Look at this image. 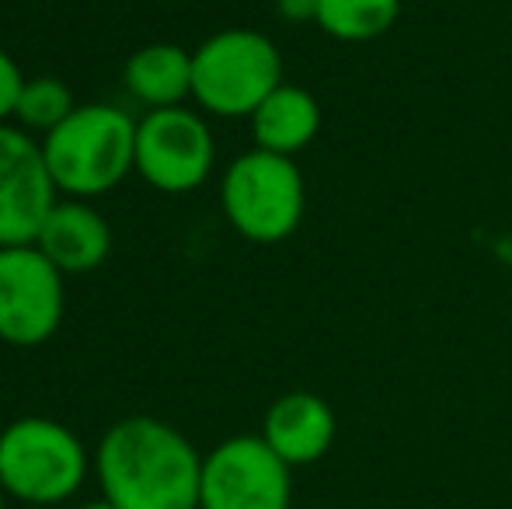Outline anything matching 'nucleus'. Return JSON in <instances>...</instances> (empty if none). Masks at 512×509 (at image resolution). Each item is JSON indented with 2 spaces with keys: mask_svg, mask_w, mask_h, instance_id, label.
Listing matches in <instances>:
<instances>
[{
  "mask_svg": "<svg viewBox=\"0 0 512 509\" xmlns=\"http://www.w3.org/2000/svg\"><path fill=\"white\" fill-rule=\"evenodd\" d=\"M95 475L115 509H199L203 457L168 422L129 415L105 429Z\"/></svg>",
  "mask_w": 512,
  "mask_h": 509,
  "instance_id": "obj_1",
  "label": "nucleus"
},
{
  "mask_svg": "<svg viewBox=\"0 0 512 509\" xmlns=\"http://www.w3.org/2000/svg\"><path fill=\"white\" fill-rule=\"evenodd\" d=\"M49 175L63 199H98L136 171V123L115 105H77L67 123L42 136Z\"/></svg>",
  "mask_w": 512,
  "mask_h": 509,
  "instance_id": "obj_2",
  "label": "nucleus"
},
{
  "mask_svg": "<svg viewBox=\"0 0 512 509\" xmlns=\"http://www.w3.org/2000/svg\"><path fill=\"white\" fill-rule=\"evenodd\" d=\"M95 457L81 436L46 415H21L0 429V485L28 506H56L81 492Z\"/></svg>",
  "mask_w": 512,
  "mask_h": 509,
  "instance_id": "obj_3",
  "label": "nucleus"
},
{
  "mask_svg": "<svg viewBox=\"0 0 512 509\" xmlns=\"http://www.w3.org/2000/svg\"><path fill=\"white\" fill-rule=\"evenodd\" d=\"M283 84L276 42L251 28H227L192 49V98L220 119H251Z\"/></svg>",
  "mask_w": 512,
  "mask_h": 509,
  "instance_id": "obj_4",
  "label": "nucleus"
},
{
  "mask_svg": "<svg viewBox=\"0 0 512 509\" xmlns=\"http://www.w3.org/2000/svg\"><path fill=\"white\" fill-rule=\"evenodd\" d=\"M220 203L230 227L255 245L286 241L304 220L307 189L293 157L248 150L227 168Z\"/></svg>",
  "mask_w": 512,
  "mask_h": 509,
  "instance_id": "obj_5",
  "label": "nucleus"
},
{
  "mask_svg": "<svg viewBox=\"0 0 512 509\" xmlns=\"http://www.w3.org/2000/svg\"><path fill=\"white\" fill-rule=\"evenodd\" d=\"M63 272L35 245L0 248V339L32 349L63 325L67 286Z\"/></svg>",
  "mask_w": 512,
  "mask_h": 509,
  "instance_id": "obj_6",
  "label": "nucleus"
},
{
  "mask_svg": "<svg viewBox=\"0 0 512 509\" xmlns=\"http://www.w3.org/2000/svg\"><path fill=\"white\" fill-rule=\"evenodd\" d=\"M293 468L262 436H230L203 457L199 509H290Z\"/></svg>",
  "mask_w": 512,
  "mask_h": 509,
  "instance_id": "obj_7",
  "label": "nucleus"
},
{
  "mask_svg": "<svg viewBox=\"0 0 512 509\" xmlns=\"http://www.w3.org/2000/svg\"><path fill=\"white\" fill-rule=\"evenodd\" d=\"M216 143L206 119L192 109H154L136 123V175L157 192L182 196L209 178Z\"/></svg>",
  "mask_w": 512,
  "mask_h": 509,
  "instance_id": "obj_8",
  "label": "nucleus"
},
{
  "mask_svg": "<svg viewBox=\"0 0 512 509\" xmlns=\"http://www.w3.org/2000/svg\"><path fill=\"white\" fill-rule=\"evenodd\" d=\"M60 192L49 175L42 140L0 123V248L35 245Z\"/></svg>",
  "mask_w": 512,
  "mask_h": 509,
  "instance_id": "obj_9",
  "label": "nucleus"
},
{
  "mask_svg": "<svg viewBox=\"0 0 512 509\" xmlns=\"http://www.w3.org/2000/svg\"><path fill=\"white\" fill-rule=\"evenodd\" d=\"M335 429V412L321 394L290 391L269 405L262 422V440L290 468H307L331 450Z\"/></svg>",
  "mask_w": 512,
  "mask_h": 509,
  "instance_id": "obj_10",
  "label": "nucleus"
},
{
  "mask_svg": "<svg viewBox=\"0 0 512 509\" xmlns=\"http://www.w3.org/2000/svg\"><path fill=\"white\" fill-rule=\"evenodd\" d=\"M35 248L63 276H84V272L98 269L112 252V227L88 199H60L49 210Z\"/></svg>",
  "mask_w": 512,
  "mask_h": 509,
  "instance_id": "obj_11",
  "label": "nucleus"
},
{
  "mask_svg": "<svg viewBox=\"0 0 512 509\" xmlns=\"http://www.w3.org/2000/svg\"><path fill=\"white\" fill-rule=\"evenodd\" d=\"M317 129H321V105H317V98L286 81L251 116L255 147L283 157H293L304 147H310Z\"/></svg>",
  "mask_w": 512,
  "mask_h": 509,
  "instance_id": "obj_12",
  "label": "nucleus"
},
{
  "mask_svg": "<svg viewBox=\"0 0 512 509\" xmlns=\"http://www.w3.org/2000/svg\"><path fill=\"white\" fill-rule=\"evenodd\" d=\"M126 91L154 109H175L192 98V53L175 42H150L136 49L122 70Z\"/></svg>",
  "mask_w": 512,
  "mask_h": 509,
  "instance_id": "obj_13",
  "label": "nucleus"
},
{
  "mask_svg": "<svg viewBox=\"0 0 512 509\" xmlns=\"http://www.w3.org/2000/svg\"><path fill=\"white\" fill-rule=\"evenodd\" d=\"M401 0H317L314 21L342 42H370L391 32Z\"/></svg>",
  "mask_w": 512,
  "mask_h": 509,
  "instance_id": "obj_14",
  "label": "nucleus"
},
{
  "mask_svg": "<svg viewBox=\"0 0 512 509\" xmlns=\"http://www.w3.org/2000/svg\"><path fill=\"white\" fill-rule=\"evenodd\" d=\"M74 109H77L74 91H70L60 77H28L25 88H21L14 119H18V126L28 129V133L46 136L60 123H67Z\"/></svg>",
  "mask_w": 512,
  "mask_h": 509,
  "instance_id": "obj_15",
  "label": "nucleus"
},
{
  "mask_svg": "<svg viewBox=\"0 0 512 509\" xmlns=\"http://www.w3.org/2000/svg\"><path fill=\"white\" fill-rule=\"evenodd\" d=\"M28 77L21 74V67L14 63V56L0 46V123L14 119V109H18L21 88H25Z\"/></svg>",
  "mask_w": 512,
  "mask_h": 509,
  "instance_id": "obj_16",
  "label": "nucleus"
},
{
  "mask_svg": "<svg viewBox=\"0 0 512 509\" xmlns=\"http://www.w3.org/2000/svg\"><path fill=\"white\" fill-rule=\"evenodd\" d=\"M279 11H283L286 18H293V21H300V18H314L317 0H279Z\"/></svg>",
  "mask_w": 512,
  "mask_h": 509,
  "instance_id": "obj_17",
  "label": "nucleus"
},
{
  "mask_svg": "<svg viewBox=\"0 0 512 509\" xmlns=\"http://www.w3.org/2000/svg\"><path fill=\"white\" fill-rule=\"evenodd\" d=\"M74 509H115V506H108L105 499H95V503H81V506H74Z\"/></svg>",
  "mask_w": 512,
  "mask_h": 509,
  "instance_id": "obj_18",
  "label": "nucleus"
},
{
  "mask_svg": "<svg viewBox=\"0 0 512 509\" xmlns=\"http://www.w3.org/2000/svg\"><path fill=\"white\" fill-rule=\"evenodd\" d=\"M0 509H7V492H4V485H0Z\"/></svg>",
  "mask_w": 512,
  "mask_h": 509,
  "instance_id": "obj_19",
  "label": "nucleus"
}]
</instances>
